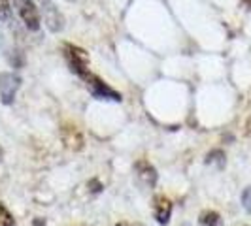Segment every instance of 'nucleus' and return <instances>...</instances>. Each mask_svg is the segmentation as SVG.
Listing matches in <instances>:
<instances>
[{"mask_svg": "<svg viewBox=\"0 0 251 226\" xmlns=\"http://www.w3.org/2000/svg\"><path fill=\"white\" fill-rule=\"evenodd\" d=\"M81 79L85 81L89 92H91L95 98H99V100H113V102L123 100V98H121V94H119L117 90H113L108 83H104L99 75L87 72L85 75H81Z\"/></svg>", "mask_w": 251, "mask_h": 226, "instance_id": "f257e3e1", "label": "nucleus"}, {"mask_svg": "<svg viewBox=\"0 0 251 226\" xmlns=\"http://www.w3.org/2000/svg\"><path fill=\"white\" fill-rule=\"evenodd\" d=\"M64 59L70 66V70L74 72L75 75H85L89 72V55L87 51H83L77 45H72V44H64Z\"/></svg>", "mask_w": 251, "mask_h": 226, "instance_id": "f03ea898", "label": "nucleus"}, {"mask_svg": "<svg viewBox=\"0 0 251 226\" xmlns=\"http://www.w3.org/2000/svg\"><path fill=\"white\" fill-rule=\"evenodd\" d=\"M21 87V77L12 72H2L0 74V100L2 104L10 106L15 100V94Z\"/></svg>", "mask_w": 251, "mask_h": 226, "instance_id": "7ed1b4c3", "label": "nucleus"}, {"mask_svg": "<svg viewBox=\"0 0 251 226\" xmlns=\"http://www.w3.org/2000/svg\"><path fill=\"white\" fill-rule=\"evenodd\" d=\"M17 12H19V15H21V19H23V23H25L28 30H32V32L40 30V12H38L36 4L32 0H23L17 6Z\"/></svg>", "mask_w": 251, "mask_h": 226, "instance_id": "20e7f679", "label": "nucleus"}, {"mask_svg": "<svg viewBox=\"0 0 251 226\" xmlns=\"http://www.w3.org/2000/svg\"><path fill=\"white\" fill-rule=\"evenodd\" d=\"M172 215V202L166 196H155L153 198V217L159 225H166Z\"/></svg>", "mask_w": 251, "mask_h": 226, "instance_id": "39448f33", "label": "nucleus"}, {"mask_svg": "<svg viewBox=\"0 0 251 226\" xmlns=\"http://www.w3.org/2000/svg\"><path fill=\"white\" fill-rule=\"evenodd\" d=\"M134 170H136V176H138V179L144 185H148V187H153V185H155V181H157V172H155V168H153L148 160L140 158L138 162L134 164Z\"/></svg>", "mask_w": 251, "mask_h": 226, "instance_id": "423d86ee", "label": "nucleus"}, {"mask_svg": "<svg viewBox=\"0 0 251 226\" xmlns=\"http://www.w3.org/2000/svg\"><path fill=\"white\" fill-rule=\"evenodd\" d=\"M66 130L70 132V136H68L66 132H63V139H64V143H66V145H68L70 149H75V151H77V149H81V147H83V138L79 136V132L75 130V126H74V128L70 126V128H66Z\"/></svg>", "mask_w": 251, "mask_h": 226, "instance_id": "0eeeda50", "label": "nucleus"}, {"mask_svg": "<svg viewBox=\"0 0 251 226\" xmlns=\"http://www.w3.org/2000/svg\"><path fill=\"white\" fill-rule=\"evenodd\" d=\"M12 21V8L10 0H0V25H6Z\"/></svg>", "mask_w": 251, "mask_h": 226, "instance_id": "6e6552de", "label": "nucleus"}, {"mask_svg": "<svg viewBox=\"0 0 251 226\" xmlns=\"http://www.w3.org/2000/svg\"><path fill=\"white\" fill-rule=\"evenodd\" d=\"M219 223V215L215 211H204L201 215V225L202 226H215Z\"/></svg>", "mask_w": 251, "mask_h": 226, "instance_id": "1a4fd4ad", "label": "nucleus"}, {"mask_svg": "<svg viewBox=\"0 0 251 226\" xmlns=\"http://www.w3.org/2000/svg\"><path fill=\"white\" fill-rule=\"evenodd\" d=\"M13 225H15L13 217L10 215V211L6 209V205L0 202V226H13Z\"/></svg>", "mask_w": 251, "mask_h": 226, "instance_id": "9d476101", "label": "nucleus"}, {"mask_svg": "<svg viewBox=\"0 0 251 226\" xmlns=\"http://www.w3.org/2000/svg\"><path fill=\"white\" fill-rule=\"evenodd\" d=\"M242 203H244V209L251 213V187H248L242 192Z\"/></svg>", "mask_w": 251, "mask_h": 226, "instance_id": "9b49d317", "label": "nucleus"}, {"mask_svg": "<svg viewBox=\"0 0 251 226\" xmlns=\"http://www.w3.org/2000/svg\"><path fill=\"white\" fill-rule=\"evenodd\" d=\"M32 226H46V223H44V219H36V221H34V225Z\"/></svg>", "mask_w": 251, "mask_h": 226, "instance_id": "f8f14e48", "label": "nucleus"}, {"mask_svg": "<svg viewBox=\"0 0 251 226\" xmlns=\"http://www.w3.org/2000/svg\"><path fill=\"white\" fill-rule=\"evenodd\" d=\"M21 2H23V0H13V4H15V8H17V6L21 4Z\"/></svg>", "mask_w": 251, "mask_h": 226, "instance_id": "ddd939ff", "label": "nucleus"}, {"mask_svg": "<svg viewBox=\"0 0 251 226\" xmlns=\"http://www.w3.org/2000/svg\"><path fill=\"white\" fill-rule=\"evenodd\" d=\"M40 2H42V4H44V2H50V0H40Z\"/></svg>", "mask_w": 251, "mask_h": 226, "instance_id": "4468645a", "label": "nucleus"}, {"mask_svg": "<svg viewBox=\"0 0 251 226\" xmlns=\"http://www.w3.org/2000/svg\"><path fill=\"white\" fill-rule=\"evenodd\" d=\"M117 226H128V225H123V223H121V225H117Z\"/></svg>", "mask_w": 251, "mask_h": 226, "instance_id": "2eb2a0df", "label": "nucleus"}]
</instances>
